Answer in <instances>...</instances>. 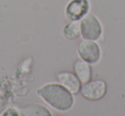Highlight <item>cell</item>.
Returning a JSON list of instances; mask_svg holds the SVG:
<instances>
[{
  "instance_id": "8",
  "label": "cell",
  "mask_w": 125,
  "mask_h": 116,
  "mask_svg": "<svg viewBox=\"0 0 125 116\" xmlns=\"http://www.w3.org/2000/svg\"><path fill=\"white\" fill-rule=\"evenodd\" d=\"M24 116H51L52 112L45 106L40 103H32L22 107L20 110Z\"/></svg>"
},
{
  "instance_id": "9",
  "label": "cell",
  "mask_w": 125,
  "mask_h": 116,
  "mask_svg": "<svg viewBox=\"0 0 125 116\" xmlns=\"http://www.w3.org/2000/svg\"><path fill=\"white\" fill-rule=\"evenodd\" d=\"M62 34L65 38L74 40L81 37L80 21H69V22L62 28Z\"/></svg>"
},
{
  "instance_id": "4",
  "label": "cell",
  "mask_w": 125,
  "mask_h": 116,
  "mask_svg": "<svg viewBox=\"0 0 125 116\" xmlns=\"http://www.w3.org/2000/svg\"><path fill=\"white\" fill-rule=\"evenodd\" d=\"M107 83L104 80L97 79L82 84L80 94L88 101H99L105 97L107 93Z\"/></svg>"
},
{
  "instance_id": "3",
  "label": "cell",
  "mask_w": 125,
  "mask_h": 116,
  "mask_svg": "<svg viewBox=\"0 0 125 116\" xmlns=\"http://www.w3.org/2000/svg\"><path fill=\"white\" fill-rule=\"evenodd\" d=\"M77 55L80 59L95 65L100 62L102 57V50L95 40L82 38L77 45Z\"/></svg>"
},
{
  "instance_id": "10",
  "label": "cell",
  "mask_w": 125,
  "mask_h": 116,
  "mask_svg": "<svg viewBox=\"0 0 125 116\" xmlns=\"http://www.w3.org/2000/svg\"><path fill=\"white\" fill-rule=\"evenodd\" d=\"M3 116H10V115H21V113H20L19 110H17L15 107H9L8 109H6L5 111H4V113L2 114Z\"/></svg>"
},
{
  "instance_id": "6",
  "label": "cell",
  "mask_w": 125,
  "mask_h": 116,
  "mask_svg": "<svg viewBox=\"0 0 125 116\" xmlns=\"http://www.w3.org/2000/svg\"><path fill=\"white\" fill-rule=\"evenodd\" d=\"M56 77L57 82L62 86H64L68 90H70L74 96L80 93L82 84L74 72L60 71L57 73Z\"/></svg>"
},
{
  "instance_id": "5",
  "label": "cell",
  "mask_w": 125,
  "mask_h": 116,
  "mask_svg": "<svg viewBox=\"0 0 125 116\" xmlns=\"http://www.w3.org/2000/svg\"><path fill=\"white\" fill-rule=\"evenodd\" d=\"M89 0H70L64 9V16L68 21H80L90 12Z\"/></svg>"
},
{
  "instance_id": "7",
  "label": "cell",
  "mask_w": 125,
  "mask_h": 116,
  "mask_svg": "<svg viewBox=\"0 0 125 116\" xmlns=\"http://www.w3.org/2000/svg\"><path fill=\"white\" fill-rule=\"evenodd\" d=\"M74 73L79 79L82 84L90 81L93 78L92 65L82 59H77L73 65Z\"/></svg>"
},
{
  "instance_id": "1",
  "label": "cell",
  "mask_w": 125,
  "mask_h": 116,
  "mask_svg": "<svg viewBox=\"0 0 125 116\" xmlns=\"http://www.w3.org/2000/svg\"><path fill=\"white\" fill-rule=\"evenodd\" d=\"M36 95L58 112H68L75 104L74 95L58 82L44 84L36 90Z\"/></svg>"
},
{
  "instance_id": "2",
  "label": "cell",
  "mask_w": 125,
  "mask_h": 116,
  "mask_svg": "<svg viewBox=\"0 0 125 116\" xmlns=\"http://www.w3.org/2000/svg\"><path fill=\"white\" fill-rule=\"evenodd\" d=\"M81 37L84 39L98 41L103 36L104 27L99 19L89 12L80 21Z\"/></svg>"
}]
</instances>
